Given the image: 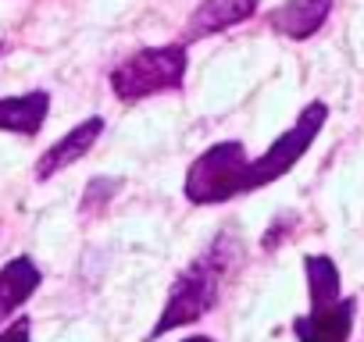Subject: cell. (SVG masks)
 <instances>
[{
    "label": "cell",
    "instance_id": "cell-1",
    "mask_svg": "<svg viewBox=\"0 0 364 342\" xmlns=\"http://www.w3.org/2000/svg\"><path fill=\"white\" fill-rule=\"evenodd\" d=\"M243 257V243L232 232H222L186 271H182L164 299V310L157 317V324L150 328V338H161L175 328H186L193 321H200L204 314L215 310V303L222 299V289L229 282V275L236 271Z\"/></svg>",
    "mask_w": 364,
    "mask_h": 342
},
{
    "label": "cell",
    "instance_id": "cell-2",
    "mask_svg": "<svg viewBox=\"0 0 364 342\" xmlns=\"http://www.w3.org/2000/svg\"><path fill=\"white\" fill-rule=\"evenodd\" d=\"M190 68L186 47L182 43H168V47H146L129 54L114 72H111V93L122 104H136L157 93H171L182 86Z\"/></svg>",
    "mask_w": 364,
    "mask_h": 342
},
{
    "label": "cell",
    "instance_id": "cell-3",
    "mask_svg": "<svg viewBox=\"0 0 364 342\" xmlns=\"http://www.w3.org/2000/svg\"><path fill=\"white\" fill-rule=\"evenodd\" d=\"M247 146L240 139H225L215 143L211 150H204L190 171H186V200L211 207V204H225L247 193Z\"/></svg>",
    "mask_w": 364,
    "mask_h": 342
},
{
    "label": "cell",
    "instance_id": "cell-4",
    "mask_svg": "<svg viewBox=\"0 0 364 342\" xmlns=\"http://www.w3.org/2000/svg\"><path fill=\"white\" fill-rule=\"evenodd\" d=\"M325 121H328V104H321V100H311L300 114H296V121L257 157V160H250L247 164V193H254V189H264V186H272V182H279L282 175H289L293 171V164L311 150V143L318 139V132L325 128Z\"/></svg>",
    "mask_w": 364,
    "mask_h": 342
},
{
    "label": "cell",
    "instance_id": "cell-5",
    "mask_svg": "<svg viewBox=\"0 0 364 342\" xmlns=\"http://www.w3.org/2000/svg\"><path fill=\"white\" fill-rule=\"evenodd\" d=\"M353 321H357V299L339 296L336 303L311 307L307 314H300L293 321V335L296 342H350Z\"/></svg>",
    "mask_w": 364,
    "mask_h": 342
},
{
    "label": "cell",
    "instance_id": "cell-6",
    "mask_svg": "<svg viewBox=\"0 0 364 342\" xmlns=\"http://www.w3.org/2000/svg\"><path fill=\"white\" fill-rule=\"evenodd\" d=\"M100 132H104V118H86L82 125H75L68 136H61L40 160H36V182H47V179H54V175H61L65 167H72L75 160H82L90 150H93V143L100 139Z\"/></svg>",
    "mask_w": 364,
    "mask_h": 342
},
{
    "label": "cell",
    "instance_id": "cell-7",
    "mask_svg": "<svg viewBox=\"0 0 364 342\" xmlns=\"http://www.w3.org/2000/svg\"><path fill=\"white\" fill-rule=\"evenodd\" d=\"M332 15V0H286L268 15V29L286 40H311Z\"/></svg>",
    "mask_w": 364,
    "mask_h": 342
},
{
    "label": "cell",
    "instance_id": "cell-8",
    "mask_svg": "<svg viewBox=\"0 0 364 342\" xmlns=\"http://www.w3.org/2000/svg\"><path fill=\"white\" fill-rule=\"evenodd\" d=\"M257 0H200V8L186 18V40H204L254 18Z\"/></svg>",
    "mask_w": 364,
    "mask_h": 342
},
{
    "label": "cell",
    "instance_id": "cell-9",
    "mask_svg": "<svg viewBox=\"0 0 364 342\" xmlns=\"http://www.w3.org/2000/svg\"><path fill=\"white\" fill-rule=\"evenodd\" d=\"M50 114V93L33 89L18 96H0V132H15V136H36Z\"/></svg>",
    "mask_w": 364,
    "mask_h": 342
},
{
    "label": "cell",
    "instance_id": "cell-10",
    "mask_svg": "<svg viewBox=\"0 0 364 342\" xmlns=\"http://www.w3.org/2000/svg\"><path fill=\"white\" fill-rule=\"evenodd\" d=\"M43 275L33 264V257H11L0 267V324H4L22 303H29L40 289Z\"/></svg>",
    "mask_w": 364,
    "mask_h": 342
},
{
    "label": "cell",
    "instance_id": "cell-11",
    "mask_svg": "<svg viewBox=\"0 0 364 342\" xmlns=\"http://www.w3.org/2000/svg\"><path fill=\"white\" fill-rule=\"evenodd\" d=\"M304 275H307L311 307H325V303H336L343 296V278H339V267L332 257H325V253L304 257Z\"/></svg>",
    "mask_w": 364,
    "mask_h": 342
},
{
    "label": "cell",
    "instance_id": "cell-12",
    "mask_svg": "<svg viewBox=\"0 0 364 342\" xmlns=\"http://www.w3.org/2000/svg\"><path fill=\"white\" fill-rule=\"evenodd\" d=\"M0 342H33V321L29 317L11 321L4 331H0Z\"/></svg>",
    "mask_w": 364,
    "mask_h": 342
},
{
    "label": "cell",
    "instance_id": "cell-13",
    "mask_svg": "<svg viewBox=\"0 0 364 342\" xmlns=\"http://www.w3.org/2000/svg\"><path fill=\"white\" fill-rule=\"evenodd\" d=\"M182 342H215L211 335H193V338H182Z\"/></svg>",
    "mask_w": 364,
    "mask_h": 342
},
{
    "label": "cell",
    "instance_id": "cell-14",
    "mask_svg": "<svg viewBox=\"0 0 364 342\" xmlns=\"http://www.w3.org/2000/svg\"><path fill=\"white\" fill-rule=\"evenodd\" d=\"M0 50H4V43H0Z\"/></svg>",
    "mask_w": 364,
    "mask_h": 342
}]
</instances>
